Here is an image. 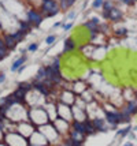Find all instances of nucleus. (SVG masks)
<instances>
[{"label":"nucleus","instance_id":"nucleus-14","mask_svg":"<svg viewBox=\"0 0 137 146\" xmlns=\"http://www.w3.org/2000/svg\"><path fill=\"white\" fill-rule=\"evenodd\" d=\"M75 2H77V0H59L60 10H63V11L68 10L70 7H73V6L75 4Z\"/></svg>","mask_w":137,"mask_h":146},{"label":"nucleus","instance_id":"nucleus-30","mask_svg":"<svg viewBox=\"0 0 137 146\" xmlns=\"http://www.w3.org/2000/svg\"><path fill=\"white\" fill-rule=\"evenodd\" d=\"M136 2H137V0H133V3H136Z\"/></svg>","mask_w":137,"mask_h":146},{"label":"nucleus","instance_id":"nucleus-16","mask_svg":"<svg viewBox=\"0 0 137 146\" xmlns=\"http://www.w3.org/2000/svg\"><path fill=\"white\" fill-rule=\"evenodd\" d=\"M56 40H58V35H56V34H50V35H47V37H45V44L51 46V45H54L56 42Z\"/></svg>","mask_w":137,"mask_h":146},{"label":"nucleus","instance_id":"nucleus-8","mask_svg":"<svg viewBox=\"0 0 137 146\" xmlns=\"http://www.w3.org/2000/svg\"><path fill=\"white\" fill-rule=\"evenodd\" d=\"M75 49V41L74 38L68 37L64 40V44H63V53H70Z\"/></svg>","mask_w":137,"mask_h":146},{"label":"nucleus","instance_id":"nucleus-15","mask_svg":"<svg viewBox=\"0 0 137 146\" xmlns=\"http://www.w3.org/2000/svg\"><path fill=\"white\" fill-rule=\"evenodd\" d=\"M114 7H115L114 0H104V4H103V7H102V10H103V11H107V13H110V11L114 8Z\"/></svg>","mask_w":137,"mask_h":146},{"label":"nucleus","instance_id":"nucleus-3","mask_svg":"<svg viewBox=\"0 0 137 146\" xmlns=\"http://www.w3.org/2000/svg\"><path fill=\"white\" fill-rule=\"evenodd\" d=\"M56 113H58V117L68 121V123L74 119V116H73V106L67 105V104H63V102H59V104L56 105Z\"/></svg>","mask_w":137,"mask_h":146},{"label":"nucleus","instance_id":"nucleus-6","mask_svg":"<svg viewBox=\"0 0 137 146\" xmlns=\"http://www.w3.org/2000/svg\"><path fill=\"white\" fill-rule=\"evenodd\" d=\"M26 60H27L26 55H21V56H19L18 59H15L14 63L11 64V71H13V72H17V71L26 63Z\"/></svg>","mask_w":137,"mask_h":146},{"label":"nucleus","instance_id":"nucleus-22","mask_svg":"<svg viewBox=\"0 0 137 146\" xmlns=\"http://www.w3.org/2000/svg\"><path fill=\"white\" fill-rule=\"evenodd\" d=\"M71 27H73V21H70L68 23H64V26L62 27V29H63V31H68Z\"/></svg>","mask_w":137,"mask_h":146},{"label":"nucleus","instance_id":"nucleus-28","mask_svg":"<svg viewBox=\"0 0 137 146\" xmlns=\"http://www.w3.org/2000/svg\"><path fill=\"white\" fill-rule=\"evenodd\" d=\"M123 146H133V145H132V143H130V142H128V143H125V145H123Z\"/></svg>","mask_w":137,"mask_h":146},{"label":"nucleus","instance_id":"nucleus-11","mask_svg":"<svg viewBox=\"0 0 137 146\" xmlns=\"http://www.w3.org/2000/svg\"><path fill=\"white\" fill-rule=\"evenodd\" d=\"M93 124L97 131H107V127L106 124H104V119H102V117H93Z\"/></svg>","mask_w":137,"mask_h":146},{"label":"nucleus","instance_id":"nucleus-12","mask_svg":"<svg viewBox=\"0 0 137 146\" xmlns=\"http://www.w3.org/2000/svg\"><path fill=\"white\" fill-rule=\"evenodd\" d=\"M8 46L6 45V41H4V38L3 37H0V59H4L7 57V55H8Z\"/></svg>","mask_w":137,"mask_h":146},{"label":"nucleus","instance_id":"nucleus-25","mask_svg":"<svg viewBox=\"0 0 137 146\" xmlns=\"http://www.w3.org/2000/svg\"><path fill=\"white\" fill-rule=\"evenodd\" d=\"M74 18H75V11H71V13H68V15H67V19H71V21H73Z\"/></svg>","mask_w":137,"mask_h":146},{"label":"nucleus","instance_id":"nucleus-7","mask_svg":"<svg viewBox=\"0 0 137 146\" xmlns=\"http://www.w3.org/2000/svg\"><path fill=\"white\" fill-rule=\"evenodd\" d=\"M71 128L75 130L77 132H81L84 135H86V124H85V120L81 121V120H73L71 123Z\"/></svg>","mask_w":137,"mask_h":146},{"label":"nucleus","instance_id":"nucleus-9","mask_svg":"<svg viewBox=\"0 0 137 146\" xmlns=\"http://www.w3.org/2000/svg\"><path fill=\"white\" fill-rule=\"evenodd\" d=\"M122 18H123V13L118 7H114V8L110 11V21L111 22H119Z\"/></svg>","mask_w":137,"mask_h":146},{"label":"nucleus","instance_id":"nucleus-27","mask_svg":"<svg viewBox=\"0 0 137 146\" xmlns=\"http://www.w3.org/2000/svg\"><path fill=\"white\" fill-rule=\"evenodd\" d=\"M23 70H25V64H23V66L21 67V68H19V70L17 71V72H22V71H23Z\"/></svg>","mask_w":137,"mask_h":146},{"label":"nucleus","instance_id":"nucleus-20","mask_svg":"<svg viewBox=\"0 0 137 146\" xmlns=\"http://www.w3.org/2000/svg\"><path fill=\"white\" fill-rule=\"evenodd\" d=\"M114 33H115V35H118V37H125V35L128 34V30L126 29H118V30H115Z\"/></svg>","mask_w":137,"mask_h":146},{"label":"nucleus","instance_id":"nucleus-2","mask_svg":"<svg viewBox=\"0 0 137 146\" xmlns=\"http://www.w3.org/2000/svg\"><path fill=\"white\" fill-rule=\"evenodd\" d=\"M44 15L40 13V10H36L34 7H32V8H27L25 11V19L27 22L30 23L33 27H38L40 25L43 23L44 21Z\"/></svg>","mask_w":137,"mask_h":146},{"label":"nucleus","instance_id":"nucleus-18","mask_svg":"<svg viewBox=\"0 0 137 146\" xmlns=\"http://www.w3.org/2000/svg\"><path fill=\"white\" fill-rule=\"evenodd\" d=\"M51 66H52V68H55V70H60V57H55L54 59V62L51 63Z\"/></svg>","mask_w":137,"mask_h":146},{"label":"nucleus","instance_id":"nucleus-5","mask_svg":"<svg viewBox=\"0 0 137 146\" xmlns=\"http://www.w3.org/2000/svg\"><path fill=\"white\" fill-rule=\"evenodd\" d=\"M3 38H4L6 45L8 46L10 51H13L15 46H17V44H18V41L15 40V37H14L13 33H4V34H3Z\"/></svg>","mask_w":137,"mask_h":146},{"label":"nucleus","instance_id":"nucleus-13","mask_svg":"<svg viewBox=\"0 0 137 146\" xmlns=\"http://www.w3.org/2000/svg\"><path fill=\"white\" fill-rule=\"evenodd\" d=\"M47 79V71H45V66H41L37 71V74H36L34 77V81H40V82H44Z\"/></svg>","mask_w":137,"mask_h":146},{"label":"nucleus","instance_id":"nucleus-17","mask_svg":"<svg viewBox=\"0 0 137 146\" xmlns=\"http://www.w3.org/2000/svg\"><path fill=\"white\" fill-rule=\"evenodd\" d=\"M104 4V0H93L92 2V8L93 10H100Z\"/></svg>","mask_w":137,"mask_h":146},{"label":"nucleus","instance_id":"nucleus-29","mask_svg":"<svg viewBox=\"0 0 137 146\" xmlns=\"http://www.w3.org/2000/svg\"><path fill=\"white\" fill-rule=\"evenodd\" d=\"M136 101H137V92H136Z\"/></svg>","mask_w":137,"mask_h":146},{"label":"nucleus","instance_id":"nucleus-26","mask_svg":"<svg viewBox=\"0 0 137 146\" xmlns=\"http://www.w3.org/2000/svg\"><path fill=\"white\" fill-rule=\"evenodd\" d=\"M4 81H6V74L4 72H0V83H3Z\"/></svg>","mask_w":137,"mask_h":146},{"label":"nucleus","instance_id":"nucleus-23","mask_svg":"<svg viewBox=\"0 0 137 146\" xmlns=\"http://www.w3.org/2000/svg\"><path fill=\"white\" fill-rule=\"evenodd\" d=\"M91 21L93 22V23H96V25H97V26L100 25V23H102V22H100V19H99L97 17H92V18H91Z\"/></svg>","mask_w":137,"mask_h":146},{"label":"nucleus","instance_id":"nucleus-21","mask_svg":"<svg viewBox=\"0 0 137 146\" xmlns=\"http://www.w3.org/2000/svg\"><path fill=\"white\" fill-rule=\"evenodd\" d=\"M130 132V127H126V128H123V130H118V135H122V137H125V135H128V134Z\"/></svg>","mask_w":137,"mask_h":146},{"label":"nucleus","instance_id":"nucleus-4","mask_svg":"<svg viewBox=\"0 0 137 146\" xmlns=\"http://www.w3.org/2000/svg\"><path fill=\"white\" fill-rule=\"evenodd\" d=\"M104 115H106V121H108L112 127H116V124L122 123V113L119 111H111V112L106 111Z\"/></svg>","mask_w":137,"mask_h":146},{"label":"nucleus","instance_id":"nucleus-19","mask_svg":"<svg viewBox=\"0 0 137 146\" xmlns=\"http://www.w3.org/2000/svg\"><path fill=\"white\" fill-rule=\"evenodd\" d=\"M37 49H38V44H37V42H32V44H29V45H27V48H26L27 52H36Z\"/></svg>","mask_w":137,"mask_h":146},{"label":"nucleus","instance_id":"nucleus-10","mask_svg":"<svg viewBox=\"0 0 137 146\" xmlns=\"http://www.w3.org/2000/svg\"><path fill=\"white\" fill-rule=\"evenodd\" d=\"M122 111L128 112L129 115H136L137 113V101H129L126 105H125V108L122 109Z\"/></svg>","mask_w":137,"mask_h":146},{"label":"nucleus","instance_id":"nucleus-24","mask_svg":"<svg viewBox=\"0 0 137 146\" xmlns=\"http://www.w3.org/2000/svg\"><path fill=\"white\" fill-rule=\"evenodd\" d=\"M118 2L123 3V4H126V6H132L133 4V0H118Z\"/></svg>","mask_w":137,"mask_h":146},{"label":"nucleus","instance_id":"nucleus-31","mask_svg":"<svg viewBox=\"0 0 137 146\" xmlns=\"http://www.w3.org/2000/svg\"><path fill=\"white\" fill-rule=\"evenodd\" d=\"M0 62H2V59H0Z\"/></svg>","mask_w":137,"mask_h":146},{"label":"nucleus","instance_id":"nucleus-1","mask_svg":"<svg viewBox=\"0 0 137 146\" xmlns=\"http://www.w3.org/2000/svg\"><path fill=\"white\" fill-rule=\"evenodd\" d=\"M38 10L45 18H52L60 13V6L58 0H41Z\"/></svg>","mask_w":137,"mask_h":146}]
</instances>
